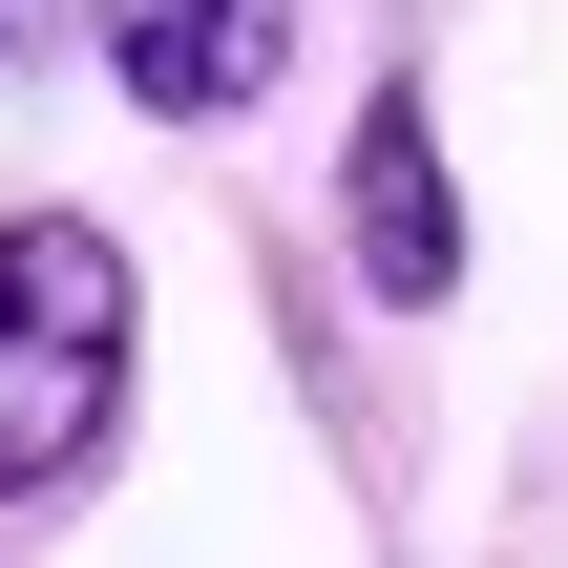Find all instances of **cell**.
<instances>
[{
    "instance_id": "6da1fadb",
    "label": "cell",
    "mask_w": 568,
    "mask_h": 568,
    "mask_svg": "<svg viewBox=\"0 0 568 568\" xmlns=\"http://www.w3.org/2000/svg\"><path fill=\"white\" fill-rule=\"evenodd\" d=\"M148 422V253L63 190L0 211V548H42Z\"/></svg>"
},
{
    "instance_id": "7a4b0ae2",
    "label": "cell",
    "mask_w": 568,
    "mask_h": 568,
    "mask_svg": "<svg viewBox=\"0 0 568 568\" xmlns=\"http://www.w3.org/2000/svg\"><path fill=\"white\" fill-rule=\"evenodd\" d=\"M337 274L422 337V316H464V169H443V84L422 63H379L358 105H337Z\"/></svg>"
},
{
    "instance_id": "3957f363",
    "label": "cell",
    "mask_w": 568,
    "mask_h": 568,
    "mask_svg": "<svg viewBox=\"0 0 568 568\" xmlns=\"http://www.w3.org/2000/svg\"><path fill=\"white\" fill-rule=\"evenodd\" d=\"M295 42H316V0H84V63L126 126H253L295 84Z\"/></svg>"
},
{
    "instance_id": "277c9868",
    "label": "cell",
    "mask_w": 568,
    "mask_h": 568,
    "mask_svg": "<svg viewBox=\"0 0 568 568\" xmlns=\"http://www.w3.org/2000/svg\"><path fill=\"white\" fill-rule=\"evenodd\" d=\"M42 42H84V0H0V84H21Z\"/></svg>"
}]
</instances>
